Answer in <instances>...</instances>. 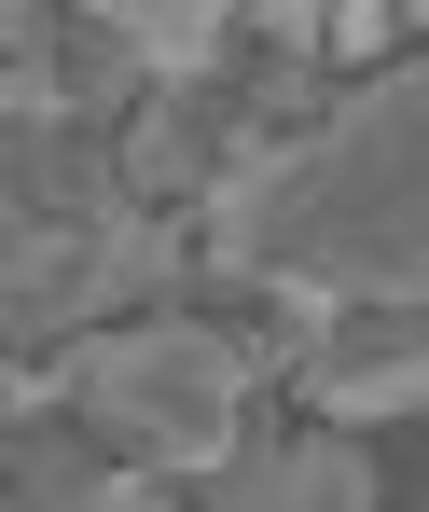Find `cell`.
<instances>
[{"instance_id":"6da1fadb","label":"cell","mask_w":429,"mask_h":512,"mask_svg":"<svg viewBox=\"0 0 429 512\" xmlns=\"http://www.w3.org/2000/svg\"><path fill=\"white\" fill-rule=\"evenodd\" d=\"M194 277H319L346 305H429V56L333 97L263 194H208Z\"/></svg>"},{"instance_id":"7a4b0ae2","label":"cell","mask_w":429,"mask_h":512,"mask_svg":"<svg viewBox=\"0 0 429 512\" xmlns=\"http://www.w3.org/2000/svg\"><path fill=\"white\" fill-rule=\"evenodd\" d=\"M56 388L70 416L111 443V457H153L180 485H208L236 443L263 429V388L222 319H180V305H139V319H97V333L56 346Z\"/></svg>"},{"instance_id":"3957f363","label":"cell","mask_w":429,"mask_h":512,"mask_svg":"<svg viewBox=\"0 0 429 512\" xmlns=\"http://www.w3.org/2000/svg\"><path fill=\"white\" fill-rule=\"evenodd\" d=\"M222 139H236V84L222 70H153V97L111 125V167L139 208H194L208 167H222Z\"/></svg>"},{"instance_id":"277c9868","label":"cell","mask_w":429,"mask_h":512,"mask_svg":"<svg viewBox=\"0 0 429 512\" xmlns=\"http://www.w3.org/2000/svg\"><path fill=\"white\" fill-rule=\"evenodd\" d=\"M194 499H236V512H374L388 499V471L360 457V429H333V416H305V443H236Z\"/></svg>"},{"instance_id":"5b68a950","label":"cell","mask_w":429,"mask_h":512,"mask_svg":"<svg viewBox=\"0 0 429 512\" xmlns=\"http://www.w3.org/2000/svg\"><path fill=\"white\" fill-rule=\"evenodd\" d=\"M97 28H125L153 70H222V42H236V0H70Z\"/></svg>"},{"instance_id":"8992f818","label":"cell","mask_w":429,"mask_h":512,"mask_svg":"<svg viewBox=\"0 0 429 512\" xmlns=\"http://www.w3.org/2000/svg\"><path fill=\"white\" fill-rule=\"evenodd\" d=\"M236 28L277 42V56H319V70H333V0H236Z\"/></svg>"},{"instance_id":"52a82bcc","label":"cell","mask_w":429,"mask_h":512,"mask_svg":"<svg viewBox=\"0 0 429 512\" xmlns=\"http://www.w3.org/2000/svg\"><path fill=\"white\" fill-rule=\"evenodd\" d=\"M388 42H402V0H333V84H360Z\"/></svg>"},{"instance_id":"ba28073f","label":"cell","mask_w":429,"mask_h":512,"mask_svg":"<svg viewBox=\"0 0 429 512\" xmlns=\"http://www.w3.org/2000/svg\"><path fill=\"white\" fill-rule=\"evenodd\" d=\"M28 416H70V388H56V360H0V443Z\"/></svg>"},{"instance_id":"9c48e42d","label":"cell","mask_w":429,"mask_h":512,"mask_svg":"<svg viewBox=\"0 0 429 512\" xmlns=\"http://www.w3.org/2000/svg\"><path fill=\"white\" fill-rule=\"evenodd\" d=\"M56 28H70V0H0V56H56Z\"/></svg>"},{"instance_id":"30bf717a","label":"cell","mask_w":429,"mask_h":512,"mask_svg":"<svg viewBox=\"0 0 429 512\" xmlns=\"http://www.w3.org/2000/svg\"><path fill=\"white\" fill-rule=\"evenodd\" d=\"M416 499H429V471H416Z\"/></svg>"}]
</instances>
